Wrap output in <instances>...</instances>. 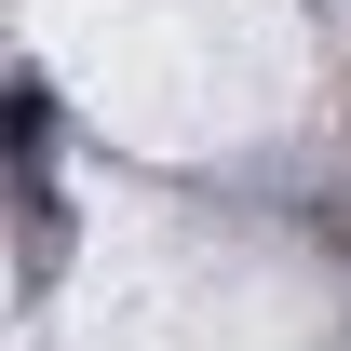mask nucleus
I'll return each mask as SVG.
<instances>
[{
  "label": "nucleus",
  "mask_w": 351,
  "mask_h": 351,
  "mask_svg": "<svg viewBox=\"0 0 351 351\" xmlns=\"http://www.w3.org/2000/svg\"><path fill=\"white\" fill-rule=\"evenodd\" d=\"M14 217H27V284L68 270V189H54V176H14Z\"/></svg>",
  "instance_id": "f257e3e1"
},
{
  "label": "nucleus",
  "mask_w": 351,
  "mask_h": 351,
  "mask_svg": "<svg viewBox=\"0 0 351 351\" xmlns=\"http://www.w3.org/2000/svg\"><path fill=\"white\" fill-rule=\"evenodd\" d=\"M0 122H14V176H41V149H54V82H41V68L0 82Z\"/></svg>",
  "instance_id": "f03ea898"
}]
</instances>
